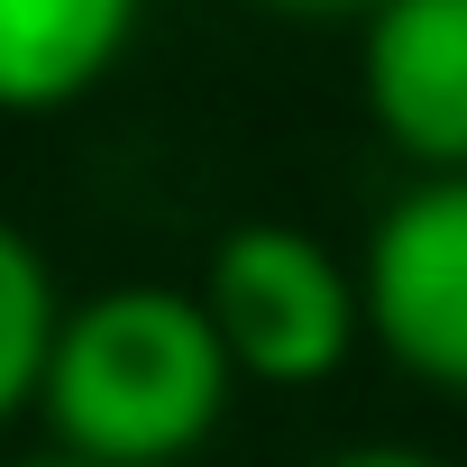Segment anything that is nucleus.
I'll return each instance as SVG.
<instances>
[{"instance_id": "f257e3e1", "label": "nucleus", "mask_w": 467, "mask_h": 467, "mask_svg": "<svg viewBox=\"0 0 467 467\" xmlns=\"http://www.w3.org/2000/svg\"><path fill=\"white\" fill-rule=\"evenodd\" d=\"M229 394V376L192 285H101L83 303H65L37 412L47 440L83 467H174L192 449H211Z\"/></svg>"}, {"instance_id": "f03ea898", "label": "nucleus", "mask_w": 467, "mask_h": 467, "mask_svg": "<svg viewBox=\"0 0 467 467\" xmlns=\"http://www.w3.org/2000/svg\"><path fill=\"white\" fill-rule=\"evenodd\" d=\"M220 358L239 385L266 394H312L330 385L358 339H367V303H358V266L312 239L294 220H239L229 239L211 248L202 285H192Z\"/></svg>"}, {"instance_id": "7ed1b4c3", "label": "nucleus", "mask_w": 467, "mask_h": 467, "mask_svg": "<svg viewBox=\"0 0 467 467\" xmlns=\"http://www.w3.org/2000/svg\"><path fill=\"white\" fill-rule=\"evenodd\" d=\"M367 339L431 394L467 403V174L403 183L358 257Z\"/></svg>"}, {"instance_id": "20e7f679", "label": "nucleus", "mask_w": 467, "mask_h": 467, "mask_svg": "<svg viewBox=\"0 0 467 467\" xmlns=\"http://www.w3.org/2000/svg\"><path fill=\"white\" fill-rule=\"evenodd\" d=\"M358 101L421 174H467V0H376L358 28Z\"/></svg>"}, {"instance_id": "39448f33", "label": "nucleus", "mask_w": 467, "mask_h": 467, "mask_svg": "<svg viewBox=\"0 0 467 467\" xmlns=\"http://www.w3.org/2000/svg\"><path fill=\"white\" fill-rule=\"evenodd\" d=\"M147 0H0V119L74 110L138 47Z\"/></svg>"}, {"instance_id": "423d86ee", "label": "nucleus", "mask_w": 467, "mask_h": 467, "mask_svg": "<svg viewBox=\"0 0 467 467\" xmlns=\"http://www.w3.org/2000/svg\"><path fill=\"white\" fill-rule=\"evenodd\" d=\"M56 330H65V285H56L47 248L0 211V431H10L19 412H37Z\"/></svg>"}, {"instance_id": "0eeeda50", "label": "nucleus", "mask_w": 467, "mask_h": 467, "mask_svg": "<svg viewBox=\"0 0 467 467\" xmlns=\"http://www.w3.org/2000/svg\"><path fill=\"white\" fill-rule=\"evenodd\" d=\"M321 467H440L431 449H394V440H367V449H339V458H321Z\"/></svg>"}, {"instance_id": "6e6552de", "label": "nucleus", "mask_w": 467, "mask_h": 467, "mask_svg": "<svg viewBox=\"0 0 467 467\" xmlns=\"http://www.w3.org/2000/svg\"><path fill=\"white\" fill-rule=\"evenodd\" d=\"M266 10H294V19H339V10H358V19H367L376 0H266Z\"/></svg>"}, {"instance_id": "1a4fd4ad", "label": "nucleus", "mask_w": 467, "mask_h": 467, "mask_svg": "<svg viewBox=\"0 0 467 467\" xmlns=\"http://www.w3.org/2000/svg\"><path fill=\"white\" fill-rule=\"evenodd\" d=\"M19 467H83V458H65V449H37V458H19Z\"/></svg>"}]
</instances>
